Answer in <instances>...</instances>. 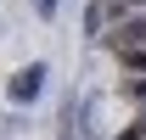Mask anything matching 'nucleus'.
Wrapping results in <instances>:
<instances>
[{
  "mask_svg": "<svg viewBox=\"0 0 146 140\" xmlns=\"http://www.w3.org/2000/svg\"><path fill=\"white\" fill-rule=\"evenodd\" d=\"M45 90V62H28L23 73H11V101H34Z\"/></svg>",
  "mask_w": 146,
  "mask_h": 140,
  "instance_id": "1",
  "label": "nucleus"
},
{
  "mask_svg": "<svg viewBox=\"0 0 146 140\" xmlns=\"http://www.w3.org/2000/svg\"><path fill=\"white\" fill-rule=\"evenodd\" d=\"M112 45H146V17H124L112 28Z\"/></svg>",
  "mask_w": 146,
  "mask_h": 140,
  "instance_id": "2",
  "label": "nucleus"
},
{
  "mask_svg": "<svg viewBox=\"0 0 146 140\" xmlns=\"http://www.w3.org/2000/svg\"><path fill=\"white\" fill-rule=\"evenodd\" d=\"M112 56H118L129 73H146V45H112Z\"/></svg>",
  "mask_w": 146,
  "mask_h": 140,
  "instance_id": "3",
  "label": "nucleus"
},
{
  "mask_svg": "<svg viewBox=\"0 0 146 140\" xmlns=\"http://www.w3.org/2000/svg\"><path fill=\"white\" fill-rule=\"evenodd\" d=\"M129 6H146V0H107L101 11H107V17H118V22H124V11H129Z\"/></svg>",
  "mask_w": 146,
  "mask_h": 140,
  "instance_id": "4",
  "label": "nucleus"
},
{
  "mask_svg": "<svg viewBox=\"0 0 146 140\" xmlns=\"http://www.w3.org/2000/svg\"><path fill=\"white\" fill-rule=\"evenodd\" d=\"M118 140H146V112H141V118H135V123H129V129H124V135H118Z\"/></svg>",
  "mask_w": 146,
  "mask_h": 140,
  "instance_id": "5",
  "label": "nucleus"
},
{
  "mask_svg": "<svg viewBox=\"0 0 146 140\" xmlns=\"http://www.w3.org/2000/svg\"><path fill=\"white\" fill-rule=\"evenodd\" d=\"M39 6V17H56V0H34Z\"/></svg>",
  "mask_w": 146,
  "mask_h": 140,
  "instance_id": "6",
  "label": "nucleus"
}]
</instances>
